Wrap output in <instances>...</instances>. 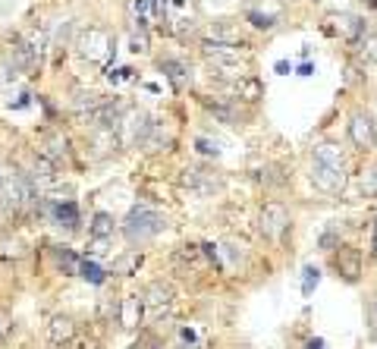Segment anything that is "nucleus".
<instances>
[{"instance_id": "10", "label": "nucleus", "mask_w": 377, "mask_h": 349, "mask_svg": "<svg viewBox=\"0 0 377 349\" xmlns=\"http://www.w3.org/2000/svg\"><path fill=\"white\" fill-rule=\"evenodd\" d=\"M47 220L57 230H63L66 236L79 233L82 230V208L76 199H51V208H47Z\"/></svg>"}, {"instance_id": "6", "label": "nucleus", "mask_w": 377, "mask_h": 349, "mask_svg": "<svg viewBox=\"0 0 377 349\" xmlns=\"http://www.w3.org/2000/svg\"><path fill=\"white\" fill-rule=\"evenodd\" d=\"M346 136H349V142H352V148L361 151V155L377 151V123H374V117L368 114L365 107H355L352 114H349Z\"/></svg>"}, {"instance_id": "40", "label": "nucleus", "mask_w": 377, "mask_h": 349, "mask_svg": "<svg viewBox=\"0 0 377 349\" xmlns=\"http://www.w3.org/2000/svg\"><path fill=\"white\" fill-rule=\"evenodd\" d=\"M371 255H377V220H374V233H371Z\"/></svg>"}, {"instance_id": "33", "label": "nucleus", "mask_w": 377, "mask_h": 349, "mask_svg": "<svg viewBox=\"0 0 377 349\" xmlns=\"http://www.w3.org/2000/svg\"><path fill=\"white\" fill-rule=\"evenodd\" d=\"M16 223H19L16 211H13V208H10V201H6V195L0 192V233H13V230H16Z\"/></svg>"}, {"instance_id": "19", "label": "nucleus", "mask_w": 377, "mask_h": 349, "mask_svg": "<svg viewBox=\"0 0 377 349\" xmlns=\"http://www.w3.org/2000/svg\"><path fill=\"white\" fill-rule=\"evenodd\" d=\"M148 126H151V117L145 114V110H138V107L126 110V117H123V123H120L123 145H142V138H145V132H148Z\"/></svg>"}, {"instance_id": "26", "label": "nucleus", "mask_w": 377, "mask_h": 349, "mask_svg": "<svg viewBox=\"0 0 377 349\" xmlns=\"http://www.w3.org/2000/svg\"><path fill=\"white\" fill-rule=\"evenodd\" d=\"M346 242V233H343V227H340L337 220H330L324 230L318 233V239H314V246H318V252L321 255H330V252H337L340 246Z\"/></svg>"}, {"instance_id": "2", "label": "nucleus", "mask_w": 377, "mask_h": 349, "mask_svg": "<svg viewBox=\"0 0 377 349\" xmlns=\"http://www.w3.org/2000/svg\"><path fill=\"white\" fill-rule=\"evenodd\" d=\"M142 305H145V327L157 331L164 324V318H170L173 305H176V286L167 277H155L142 290Z\"/></svg>"}, {"instance_id": "12", "label": "nucleus", "mask_w": 377, "mask_h": 349, "mask_svg": "<svg viewBox=\"0 0 377 349\" xmlns=\"http://www.w3.org/2000/svg\"><path fill=\"white\" fill-rule=\"evenodd\" d=\"M16 73H25V76H35V69L41 66V54L32 47V41L25 35H13L10 41V60H6Z\"/></svg>"}, {"instance_id": "28", "label": "nucleus", "mask_w": 377, "mask_h": 349, "mask_svg": "<svg viewBox=\"0 0 377 349\" xmlns=\"http://www.w3.org/2000/svg\"><path fill=\"white\" fill-rule=\"evenodd\" d=\"M355 54H359V66L365 69H374L377 66V32H368L365 38L359 41V47H355Z\"/></svg>"}, {"instance_id": "8", "label": "nucleus", "mask_w": 377, "mask_h": 349, "mask_svg": "<svg viewBox=\"0 0 377 349\" xmlns=\"http://www.w3.org/2000/svg\"><path fill=\"white\" fill-rule=\"evenodd\" d=\"M16 170L23 173V177H29V179H32L35 186H38L41 192H44L47 186H54V183H57V179H60V167L54 164L51 158H44V155H41L38 148H35V151H29V155H25V160L16 167Z\"/></svg>"}, {"instance_id": "7", "label": "nucleus", "mask_w": 377, "mask_h": 349, "mask_svg": "<svg viewBox=\"0 0 377 349\" xmlns=\"http://www.w3.org/2000/svg\"><path fill=\"white\" fill-rule=\"evenodd\" d=\"M76 47H79L82 57H85V60H95V64H107L110 57H116V41H114V35H110L107 29H97V25H88V29L79 35Z\"/></svg>"}, {"instance_id": "24", "label": "nucleus", "mask_w": 377, "mask_h": 349, "mask_svg": "<svg viewBox=\"0 0 377 349\" xmlns=\"http://www.w3.org/2000/svg\"><path fill=\"white\" fill-rule=\"evenodd\" d=\"M208 38L223 41V45H246L242 38V25L236 19H214L211 29H208Z\"/></svg>"}, {"instance_id": "36", "label": "nucleus", "mask_w": 377, "mask_h": 349, "mask_svg": "<svg viewBox=\"0 0 377 349\" xmlns=\"http://www.w3.org/2000/svg\"><path fill=\"white\" fill-rule=\"evenodd\" d=\"M355 82H365V69L349 60V66H346V85H355Z\"/></svg>"}, {"instance_id": "22", "label": "nucleus", "mask_w": 377, "mask_h": 349, "mask_svg": "<svg viewBox=\"0 0 377 349\" xmlns=\"http://www.w3.org/2000/svg\"><path fill=\"white\" fill-rule=\"evenodd\" d=\"M142 264H145L142 249H123V252H116L114 261H110V277H136Z\"/></svg>"}, {"instance_id": "11", "label": "nucleus", "mask_w": 377, "mask_h": 349, "mask_svg": "<svg viewBox=\"0 0 377 349\" xmlns=\"http://www.w3.org/2000/svg\"><path fill=\"white\" fill-rule=\"evenodd\" d=\"M208 268V258L201 252V242H183L170 252V271L173 274H201Z\"/></svg>"}, {"instance_id": "29", "label": "nucleus", "mask_w": 377, "mask_h": 349, "mask_svg": "<svg viewBox=\"0 0 377 349\" xmlns=\"http://www.w3.org/2000/svg\"><path fill=\"white\" fill-rule=\"evenodd\" d=\"M79 277H82L85 283H92V286H104V283L110 280V271L101 268L95 258L85 255V258H82V264H79Z\"/></svg>"}, {"instance_id": "15", "label": "nucleus", "mask_w": 377, "mask_h": 349, "mask_svg": "<svg viewBox=\"0 0 377 349\" xmlns=\"http://www.w3.org/2000/svg\"><path fill=\"white\" fill-rule=\"evenodd\" d=\"M157 69L164 73V79L170 82V88L176 95H183L188 85H192V79H195V73H192V66L186 64L183 57H173V54H167V57H160L157 60Z\"/></svg>"}, {"instance_id": "14", "label": "nucleus", "mask_w": 377, "mask_h": 349, "mask_svg": "<svg viewBox=\"0 0 377 349\" xmlns=\"http://www.w3.org/2000/svg\"><path fill=\"white\" fill-rule=\"evenodd\" d=\"M309 183L314 186V192H321V195H343L346 183H349V173H340V170H330V167L311 164L309 167Z\"/></svg>"}, {"instance_id": "35", "label": "nucleus", "mask_w": 377, "mask_h": 349, "mask_svg": "<svg viewBox=\"0 0 377 349\" xmlns=\"http://www.w3.org/2000/svg\"><path fill=\"white\" fill-rule=\"evenodd\" d=\"M365 324H368V337L377 343V299L365 302Z\"/></svg>"}, {"instance_id": "21", "label": "nucleus", "mask_w": 377, "mask_h": 349, "mask_svg": "<svg viewBox=\"0 0 377 349\" xmlns=\"http://www.w3.org/2000/svg\"><path fill=\"white\" fill-rule=\"evenodd\" d=\"M333 23H337V32H343V38H346V45L352 47H359V41L365 38L368 32V23L361 16H355V13H340V16H333Z\"/></svg>"}, {"instance_id": "23", "label": "nucleus", "mask_w": 377, "mask_h": 349, "mask_svg": "<svg viewBox=\"0 0 377 349\" xmlns=\"http://www.w3.org/2000/svg\"><path fill=\"white\" fill-rule=\"evenodd\" d=\"M116 233H120V220H116L110 211H95L92 218H88V239L110 242Z\"/></svg>"}, {"instance_id": "32", "label": "nucleus", "mask_w": 377, "mask_h": 349, "mask_svg": "<svg viewBox=\"0 0 377 349\" xmlns=\"http://www.w3.org/2000/svg\"><path fill=\"white\" fill-rule=\"evenodd\" d=\"M321 277H324V271H321L318 264H305L302 268V296L305 299L314 296V290L321 286Z\"/></svg>"}, {"instance_id": "39", "label": "nucleus", "mask_w": 377, "mask_h": 349, "mask_svg": "<svg viewBox=\"0 0 377 349\" xmlns=\"http://www.w3.org/2000/svg\"><path fill=\"white\" fill-rule=\"evenodd\" d=\"M296 76H302V79H309V76H314V64H311V60H302V64L296 66Z\"/></svg>"}, {"instance_id": "13", "label": "nucleus", "mask_w": 377, "mask_h": 349, "mask_svg": "<svg viewBox=\"0 0 377 349\" xmlns=\"http://www.w3.org/2000/svg\"><path fill=\"white\" fill-rule=\"evenodd\" d=\"M311 164L321 167H330V170L349 173V151L333 138H324V142H314L311 145Z\"/></svg>"}, {"instance_id": "18", "label": "nucleus", "mask_w": 377, "mask_h": 349, "mask_svg": "<svg viewBox=\"0 0 377 349\" xmlns=\"http://www.w3.org/2000/svg\"><path fill=\"white\" fill-rule=\"evenodd\" d=\"M138 148L145 155H164V151H173V136H170V123L167 120H151L148 132H145L142 145Z\"/></svg>"}, {"instance_id": "27", "label": "nucleus", "mask_w": 377, "mask_h": 349, "mask_svg": "<svg viewBox=\"0 0 377 349\" xmlns=\"http://www.w3.org/2000/svg\"><path fill=\"white\" fill-rule=\"evenodd\" d=\"M355 183H359L361 199H377V158L368 160V164L361 167L359 177H355Z\"/></svg>"}, {"instance_id": "42", "label": "nucleus", "mask_w": 377, "mask_h": 349, "mask_svg": "<svg viewBox=\"0 0 377 349\" xmlns=\"http://www.w3.org/2000/svg\"><path fill=\"white\" fill-rule=\"evenodd\" d=\"M126 349H142V343H138V340H136V343H129V346H126Z\"/></svg>"}, {"instance_id": "41", "label": "nucleus", "mask_w": 377, "mask_h": 349, "mask_svg": "<svg viewBox=\"0 0 377 349\" xmlns=\"http://www.w3.org/2000/svg\"><path fill=\"white\" fill-rule=\"evenodd\" d=\"M361 6H365V10H377V0H359Z\"/></svg>"}, {"instance_id": "17", "label": "nucleus", "mask_w": 377, "mask_h": 349, "mask_svg": "<svg viewBox=\"0 0 377 349\" xmlns=\"http://www.w3.org/2000/svg\"><path fill=\"white\" fill-rule=\"evenodd\" d=\"M116 324L123 331H142L145 327V305H142V292H126L120 299V318Z\"/></svg>"}, {"instance_id": "1", "label": "nucleus", "mask_w": 377, "mask_h": 349, "mask_svg": "<svg viewBox=\"0 0 377 349\" xmlns=\"http://www.w3.org/2000/svg\"><path fill=\"white\" fill-rule=\"evenodd\" d=\"M167 227H170V220H167L164 211H157L151 205H132L120 220V236L129 249H142L148 242H155Z\"/></svg>"}, {"instance_id": "20", "label": "nucleus", "mask_w": 377, "mask_h": 349, "mask_svg": "<svg viewBox=\"0 0 377 349\" xmlns=\"http://www.w3.org/2000/svg\"><path fill=\"white\" fill-rule=\"evenodd\" d=\"M79 264H82V255L76 252L73 246H66V242H54V246H51V268H54V274L79 277Z\"/></svg>"}, {"instance_id": "30", "label": "nucleus", "mask_w": 377, "mask_h": 349, "mask_svg": "<svg viewBox=\"0 0 377 349\" xmlns=\"http://www.w3.org/2000/svg\"><path fill=\"white\" fill-rule=\"evenodd\" d=\"M132 54H148L151 51V35H148V19H132V38H129Z\"/></svg>"}, {"instance_id": "31", "label": "nucleus", "mask_w": 377, "mask_h": 349, "mask_svg": "<svg viewBox=\"0 0 377 349\" xmlns=\"http://www.w3.org/2000/svg\"><path fill=\"white\" fill-rule=\"evenodd\" d=\"M246 23L255 32H274L277 23H280V13H268V10H258V6H251V10L246 13Z\"/></svg>"}, {"instance_id": "9", "label": "nucleus", "mask_w": 377, "mask_h": 349, "mask_svg": "<svg viewBox=\"0 0 377 349\" xmlns=\"http://www.w3.org/2000/svg\"><path fill=\"white\" fill-rule=\"evenodd\" d=\"M76 337H79V324H76V318L69 315V312H54L51 318H47L44 324V340L51 349H66L76 343Z\"/></svg>"}, {"instance_id": "38", "label": "nucleus", "mask_w": 377, "mask_h": 349, "mask_svg": "<svg viewBox=\"0 0 377 349\" xmlns=\"http://www.w3.org/2000/svg\"><path fill=\"white\" fill-rule=\"evenodd\" d=\"M302 349H327V343H324V337H305V343H302Z\"/></svg>"}, {"instance_id": "16", "label": "nucleus", "mask_w": 377, "mask_h": 349, "mask_svg": "<svg viewBox=\"0 0 377 349\" xmlns=\"http://www.w3.org/2000/svg\"><path fill=\"white\" fill-rule=\"evenodd\" d=\"M38 151L60 167V164H66V160L73 158V142H69V136L60 126H51V129L41 132V148Z\"/></svg>"}, {"instance_id": "3", "label": "nucleus", "mask_w": 377, "mask_h": 349, "mask_svg": "<svg viewBox=\"0 0 377 349\" xmlns=\"http://www.w3.org/2000/svg\"><path fill=\"white\" fill-rule=\"evenodd\" d=\"M255 230L264 242H280L286 233L292 230V218H289V208L283 201L270 199L258 208V218H255Z\"/></svg>"}, {"instance_id": "25", "label": "nucleus", "mask_w": 377, "mask_h": 349, "mask_svg": "<svg viewBox=\"0 0 377 349\" xmlns=\"http://www.w3.org/2000/svg\"><path fill=\"white\" fill-rule=\"evenodd\" d=\"M229 88V97H236V101H242L249 107V104H258L264 97V85L255 79V76H246L242 82H236V85H227Z\"/></svg>"}, {"instance_id": "37", "label": "nucleus", "mask_w": 377, "mask_h": 349, "mask_svg": "<svg viewBox=\"0 0 377 349\" xmlns=\"http://www.w3.org/2000/svg\"><path fill=\"white\" fill-rule=\"evenodd\" d=\"M274 73H277V76H289V73H296V66H292L289 60H277V64H274Z\"/></svg>"}, {"instance_id": "34", "label": "nucleus", "mask_w": 377, "mask_h": 349, "mask_svg": "<svg viewBox=\"0 0 377 349\" xmlns=\"http://www.w3.org/2000/svg\"><path fill=\"white\" fill-rule=\"evenodd\" d=\"M195 151H198V155H205V158H214V160L223 155L220 145L214 142V138H208V136H195Z\"/></svg>"}, {"instance_id": "4", "label": "nucleus", "mask_w": 377, "mask_h": 349, "mask_svg": "<svg viewBox=\"0 0 377 349\" xmlns=\"http://www.w3.org/2000/svg\"><path fill=\"white\" fill-rule=\"evenodd\" d=\"M327 268L333 271L337 280H343L349 286H359L365 277V252H361L355 242H343L337 252L327 255Z\"/></svg>"}, {"instance_id": "5", "label": "nucleus", "mask_w": 377, "mask_h": 349, "mask_svg": "<svg viewBox=\"0 0 377 349\" xmlns=\"http://www.w3.org/2000/svg\"><path fill=\"white\" fill-rule=\"evenodd\" d=\"M201 107H205L217 123H223V126H246L249 117H251V110L246 104L229 97V95H205L201 97Z\"/></svg>"}]
</instances>
